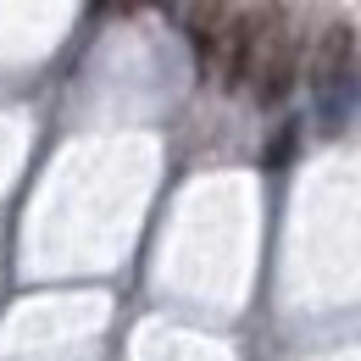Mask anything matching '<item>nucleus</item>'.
Instances as JSON below:
<instances>
[{
    "instance_id": "1",
    "label": "nucleus",
    "mask_w": 361,
    "mask_h": 361,
    "mask_svg": "<svg viewBox=\"0 0 361 361\" xmlns=\"http://www.w3.org/2000/svg\"><path fill=\"white\" fill-rule=\"evenodd\" d=\"M361 56H356V28L350 23H328L317 34V50L306 61V84H312V106H317V128L334 139L345 134L350 111H356V84H361Z\"/></svg>"
},
{
    "instance_id": "2",
    "label": "nucleus",
    "mask_w": 361,
    "mask_h": 361,
    "mask_svg": "<svg viewBox=\"0 0 361 361\" xmlns=\"http://www.w3.org/2000/svg\"><path fill=\"white\" fill-rule=\"evenodd\" d=\"M300 78V45L289 34V23L267 11L262 17V39H256V67H250V90H256V106H283L289 90Z\"/></svg>"
},
{
    "instance_id": "3",
    "label": "nucleus",
    "mask_w": 361,
    "mask_h": 361,
    "mask_svg": "<svg viewBox=\"0 0 361 361\" xmlns=\"http://www.w3.org/2000/svg\"><path fill=\"white\" fill-rule=\"evenodd\" d=\"M262 17L267 11H233L223 28V45L212 56V73L223 90H245L250 84V67H256V39H262Z\"/></svg>"
},
{
    "instance_id": "4",
    "label": "nucleus",
    "mask_w": 361,
    "mask_h": 361,
    "mask_svg": "<svg viewBox=\"0 0 361 361\" xmlns=\"http://www.w3.org/2000/svg\"><path fill=\"white\" fill-rule=\"evenodd\" d=\"M228 6H195V11H183V23H189V45H195V56H200V67L212 73V56H217V45H223V28H228Z\"/></svg>"
},
{
    "instance_id": "5",
    "label": "nucleus",
    "mask_w": 361,
    "mask_h": 361,
    "mask_svg": "<svg viewBox=\"0 0 361 361\" xmlns=\"http://www.w3.org/2000/svg\"><path fill=\"white\" fill-rule=\"evenodd\" d=\"M295 150H300V123H283V128L267 139V156H262V161H267V167H289Z\"/></svg>"
}]
</instances>
